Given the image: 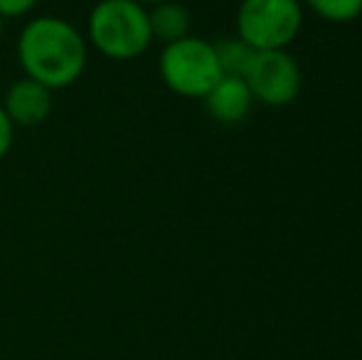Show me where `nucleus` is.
Here are the masks:
<instances>
[{
    "label": "nucleus",
    "mask_w": 362,
    "mask_h": 360,
    "mask_svg": "<svg viewBox=\"0 0 362 360\" xmlns=\"http://www.w3.org/2000/svg\"><path fill=\"white\" fill-rule=\"evenodd\" d=\"M300 0H242L237 13V37L257 52L286 50L300 33Z\"/></svg>",
    "instance_id": "4"
},
{
    "label": "nucleus",
    "mask_w": 362,
    "mask_h": 360,
    "mask_svg": "<svg viewBox=\"0 0 362 360\" xmlns=\"http://www.w3.org/2000/svg\"><path fill=\"white\" fill-rule=\"evenodd\" d=\"M244 82L254 101H262L267 106H286L298 96L300 69L286 50H264L254 54Z\"/></svg>",
    "instance_id": "5"
},
{
    "label": "nucleus",
    "mask_w": 362,
    "mask_h": 360,
    "mask_svg": "<svg viewBox=\"0 0 362 360\" xmlns=\"http://www.w3.org/2000/svg\"><path fill=\"white\" fill-rule=\"evenodd\" d=\"M86 40L114 62L141 57L153 42L146 5L139 0H99L86 20Z\"/></svg>",
    "instance_id": "2"
},
{
    "label": "nucleus",
    "mask_w": 362,
    "mask_h": 360,
    "mask_svg": "<svg viewBox=\"0 0 362 360\" xmlns=\"http://www.w3.org/2000/svg\"><path fill=\"white\" fill-rule=\"evenodd\" d=\"M3 30H5V20L0 18V37H3Z\"/></svg>",
    "instance_id": "14"
},
{
    "label": "nucleus",
    "mask_w": 362,
    "mask_h": 360,
    "mask_svg": "<svg viewBox=\"0 0 362 360\" xmlns=\"http://www.w3.org/2000/svg\"><path fill=\"white\" fill-rule=\"evenodd\" d=\"M158 69L168 89L190 99H205L207 91L224 77L217 62L215 45L192 35L165 45Z\"/></svg>",
    "instance_id": "3"
},
{
    "label": "nucleus",
    "mask_w": 362,
    "mask_h": 360,
    "mask_svg": "<svg viewBox=\"0 0 362 360\" xmlns=\"http://www.w3.org/2000/svg\"><path fill=\"white\" fill-rule=\"evenodd\" d=\"M37 5V0H0V18H23Z\"/></svg>",
    "instance_id": "11"
},
{
    "label": "nucleus",
    "mask_w": 362,
    "mask_h": 360,
    "mask_svg": "<svg viewBox=\"0 0 362 360\" xmlns=\"http://www.w3.org/2000/svg\"><path fill=\"white\" fill-rule=\"evenodd\" d=\"M89 59L86 37L57 15L30 20L18 37V62L25 77L49 91L72 87L84 74Z\"/></svg>",
    "instance_id": "1"
},
{
    "label": "nucleus",
    "mask_w": 362,
    "mask_h": 360,
    "mask_svg": "<svg viewBox=\"0 0 362 360\" xmlns=\"http://www.w3.org/2000/svg\"><path fill=\"white\" fill-rule=\"evenodd\" d=\"M205 109L219 124H239L249 114L254 104V96L249 91L247 82L239 77H222L219 82L207 91Z\"/></svg>",
    "instance_id": "7"
},
{
    "label": "nucleus",
    "mask_w": 362,
    "mask_h": 360,
    "mask_svg": "<svg viewBox=\"0 0 362 360\" xmlns=\"http://www.w3.org/2000/svg\"><path fill=\"white\" fill-rule=\"evenodd\" d=\"M215 52H217V62H219V69H222L224 77L244 79L249 72V67H252L257 50L249 47V45L239 37H227V40H219L215 45Z\"/></svg>",
    "instance_id": "9"
},
{
    "label": "nucleus",
    "mask_w": 362,
    "mask_h": 360,
    "mask_svg": "<svg viewBox=\"0 0 362 360\" xmlns=\"http://www.w3.org/2000/svg\"><path fill=\"white\" fill-rule=\"evenodd\" d=\"M305 3L328 23H350L362 13V0H305Z\"/></svg>",
    "instance_id": "10"
},
{
    "label": "nucleus",
    "mask_w": 362,
    "mask_h": 360,
    "mask_svg": "<svg viewBox=\"0 0 362 360\" xmlns=\"http://www.w3.org/2000/svg\"><path fill=\"white\" fill-rule=\"evenodd\" d=\"M3 109L13 126H37L52 111V91L30 77L10 84L3 96Z\"/></svg>",
    "instance_id": "6"
},
{
    "label": "nucleus",
    "mask_w": 362,
    "mask_h": 360,
    "mask_svg": "<svg viewBox=\"0 0 362 360\" xmlns=\"http://www.w3.org/2000/svg\"><path fill=\"white\" fill-rule=\"evenodd\" d=\"M141 5H158V3H165V0H139Z\"/></svg>",
    "instance_id": "13"
},
{
    "label": "nucleus",
    "mask_w": 362,
    "mask_h": 360,
    "mask_svg": "<svg viewBox=\"0 0 362 360\" xmlns=\"http://www.w3.org/2000/svg\"><path fill=\"white\" fill-rule=\"evenodd\" d=\"M148 20H151L153 40H160L163 45L187 37L192 28L190 10L177 0H165V3L153 5V10H148Z\"/></svg>",
    "instance_id": "8"
},
{
    "label": "nucleus",
    "mask_w": 362,
    "mask_h": 360,
    "mask_svg": "<svg viewBox=\"0 0 362 360\" xmlns=\"http://www.w3.org/2000/svg\"><path fill=\"white\" fill-rule=\"evenodd\" d=\"M13 134H15V126L10 124L8 114H5L3 104H0V161L8 156L10 146H13Z\"/></svg>",
    "instance_id": "12"
}]
</instances>
